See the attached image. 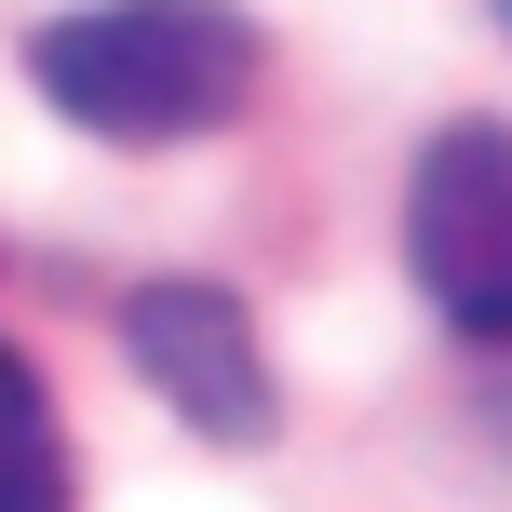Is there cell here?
<instances>
[{
	"mask_svg": "<svg viewBox=\"0 0 512 512\" xmlns=\"http://www.w3.org/2000/svg\"><path fill=\"white\" fill-rule=\"evenodd\" d=\"M68 499H81V472H68V432H54V391L0 337V512H68Z\"/></svg>",
	"mask_w": 512,
	"mask_h": 512,
	"instance_id": "4",
	"label": "cell"
},
{
	"mask_svg": "<svg viewBox=\"0 0 512 512\" xmlns=\"http://www.w3.org/2000/svg\"><path fill=\"white\" fill-rule=\"evenodd\" d=\"M499 27H512V0H499Z\"/></svg>",
	"mask_w": 512,
	"mask_h": 512,
	"instance_id": "5",
	"label": "cell"
},
{
	"mask_svg": "<svg viewBox=\"0 0 512 512\" xmlns=\"http://www.w3.org/2000/svg\"><path fill=\"white\" fill-rule=\"evenodd\" d=\"M27 81L95 149H189L256 108L270 41L243 0H81V14L27 27Z\"/></svg>",
	"mask_w": 512,
	"mask_h": 512,
	"instance_id": "1",
	"label": "cell"
},
{
	"mask_svg": "<svg viewBox=\"0 0 512 512\" xmlns=\"http://www.w3.org/2000/svg\"><path fill=\"white\" fill-rule=\"evenodd\" d=\"M405 270L472 351H512V122H445L405 176Z\"/></svg>",
	"mask_w": 512,
	"mask_h": 512,
	"instance_id": "2",
	"label": "cell"
},
{
	"mask_svg": "<svg viewBox=\"0 0 512 512\" xmlns=\"http://www.w3.org/2000/svg\"><path fill=\"white\" fill-rule=\"evenodd\" d=\"M122 351H135V378H149L203 445H230V459L283 432V378H270V351H256L230 283H135L122 297Z\"/></svg>",
	"mask_w": 512,
	"mask_h": 512,
	"instance_id": "3",
	"label": "cell"
}]
</instances>
